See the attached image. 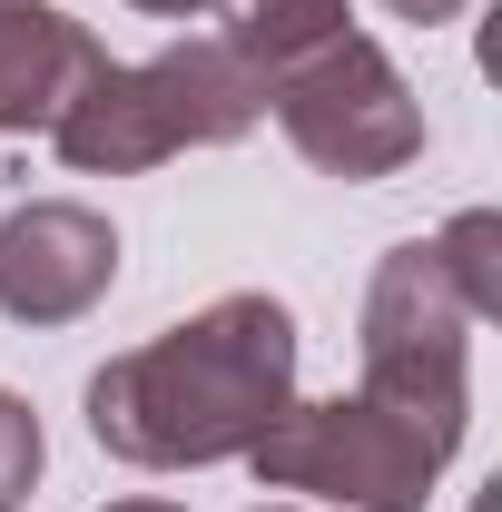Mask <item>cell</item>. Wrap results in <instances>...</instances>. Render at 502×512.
<instances>
[{
    "label": "cell",
    "mask_w": 502,
    "mask_h": 512,
    "mask_svg": "<svg viewBox=\"0 0 502 512\" xmlns=\"http://www.w3.org/2000/svg\"><path fill=\"white\" fill-rule=\"evenodd\" d=\"M128 10H148V20H207V10H227V0H128Z\"/></svg>",
    "instance_id": "12"
},
{
    "label": "cell",
    "mask_w": 502,
    "mask_h": 512,
    "mask_svg": "<svg viewBox=\"0 0 502 512\" xmlns=\"http://www.w3.org/2000/svg\"><path fill=\"white\" fill-rule=\"evenodd\" d=\"M473 306L453 286L434 237H404L365 286V394L384 404H414L434 424L473 414Z\"/></svg>",
    "instance_id": "5"
},
{
    "label": "cell",
    "mask_w": 502,
    "mask_h": 512,
    "mask_svg": "<svg viewBox=\"0 0 502 512\" xmlns=\"http://www.w3.org/2000/svg\"><path fill=\"white\" fill-rule=\"evenodd\" d=\"M453 444H463V424H434V414L384 404L355 384L325 404H286L247 463L266 493H315V503H345V512H424Z\"/></svg>",
    "instance_id": "3"
},
{
    "label": "cell",
    "mask_w": 502,
    "mask_h": 512,
    "mask_svg": "<svg viewBox=\"0 0 502 512\" xmlns=\"http://www.w3.org/2000/svg\"><path fill=\"white\" fill-rule=\"evenodd\" d=\"M40 463H50V434H40V414H30V404L0 384V503H10V493H30V483H40Z\"/></svg>",
    "instance_id": "10"
},
{
    "label": "cell",
    "mask_w": 502,
    "mask_h": 512,
    "mask_svg": "<svg viewBox=\"0 0 502 512\" xmlns=\"http://www.w3.org/2000/svg\"><path fill=\"white\" fill-rule=\"evenodd\" d=\"M266 109H276L286 148H296L306 168L355 178V188L424 158V109H414L404 69L384 60L365 30H345V40H325L315 60L276 69V79H266Z\"/></svg>",
    "instance_id": "4"
},
{
    "label": "cell",
    "mask_w": 502,
    "mask_h": 512,
    "mask_svg": "<svg viewBox=\"0 0 502 512\" xmlns=\"http://www.w3.org/2000/svg\"><path fill=\"white\" fill-rule=\"evenodd\" d=\"M119 286V227L79 197H30L0 217V316L10 325H79Z\"/></svg>",
    "instance_id": "6"
},
{
    "label": "cell",
    "mask_w": 502,
    "mask_h": 512,
    "mask_svg": "<svg viewBox=\"0 0 502 512\" xmlns=\"http://www.w3.org/2000/svg\"><path fill=\"white\" fill-rule=\"evenodd\" d=\"M286 404H296V316L266 286H237L188 325L109 355L89 375V434L138 473H207L247 463Z\"/></svg>",
    "instance_id": "1"
},
{
    "label": "cell",
    "mask_w": 502,
    "mask_h": 512,
    "mask_svg": "<svg viewBox=\"0 0 502 512\" xmlns=\"http://www.w3.org/2000/svg\"><path fill=\"white\" fill-rule=\"evenodd\" d=\"M256 512H296V503H256Z\"/></svg>",
    "instance_id": "14"
},
{
    "label": "cell",
    "mask_w": 502,
    "mask_h": 512,
    "mask_svg": "<svg viewBox=\"0 0 502 512\" xmlns=\"http://www.w3.org/2000/svg\"><path fill=\"white\" fill-rule=\"evenodd\" d=\"M394 20H414V30H443V20H463V0H384Z\"/></svg>",
    "instance_id": "11"
},
{
    "label": "cell",
    "mask_w": 502,
    "mask_h": 512,
    "mask_svg": "<svg viewBox=\"0 0 502 512\" xmlns=\"http://www.w3.org/2000/svg\"><path fill=\"white\" fill-rule=\"evenodd\" d=\"M434 247H443V266H453V286H463V306L493 325L502 316V217L493 207H463Z\"/></svg>",
    "instance_id": "9"
},
{
    "label": "cell",
    "mask_w": 502,
    "mask_h": 512,
    "mask_svg": "<svg viewBox=\"0 0 502 512\" xmlns=\"http://www.w3.org/2000/svg\"><path fill=\"white\" fill-rule=\"evenodd\" d=\"M109 60L99 40H89V20H69L50 0H0V128H40L60 119L69 99H79V79Z\"/></svg>",
    "instance_id": "7"
},
{
    "label": "cell",
    "mask_w": 502,
    "mask_h": 512,
    "mask_svg": "<svg viewBox=\"0 0 502 512\" xmlns=\"http://www.w3.org/2000/svg\"><path fill=\"white\" fill-rule=\"evenodd\" d=\"M355 20H345V0H227V50L256 69V79H276V69L315 60L325 40H345Z\"/></svg>",
    "instance_id": "8"
},
{
    "label": "cell",
    "mask_w": 502,
    "mask_h": 512,
    "mask_svg": "<svg viewBox=\"0 0 502 512\" xmlns=\"http://www.w3.org/2000/svg\"><path fill=\"white\" fill-rule=\"evenodd\" d=\"M109 512H188V503H158V493H138V503H109Z\"/></svg>",
    "instance_id": "13"
},
{
    "label": "cell",
    "mask_w": 502,
    "mask_h": 512,
    "mask_svg": "<svg viewBox=\"0 0 502 512\" xmlns=\"http://www.w3.org/2000/svg\"><path fill=\"white\" fill-rule=\"evenodd\" d=\"M266 119V79H256L227 40H178L158 60H99L79 79L50 148H60L79 178H138V168H168L188 148H237Z\"/></svg>",
    "instance_id": "2"
},
{
    "label": "cell",
    "mask_w": 502,
    "mask_h": 512,
    "mask_svg": "<svg viewBox=\"0 0 502 512\" xmlns=\"http://www.w3.org/2000/svg\"><path fill=\"white\" fill-rule=\"evenodd\" d=\"M0 512H10V503H0Z\"/></svg>",
    "instance_id": "15"
}]
</instances>
